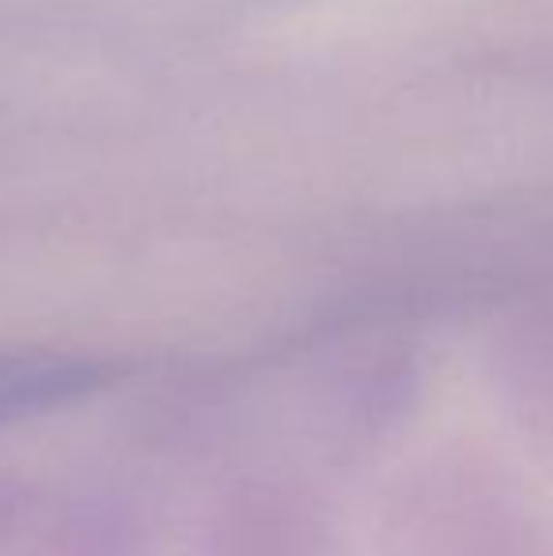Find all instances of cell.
<instances>
[{"label":"cell","instance_id":"1","mask_svg":"<svg viewBox=\"0 0 553 556\" xmlns=\"http://www.w3.org/2000/svg\"><path fill=\"white\" fill-rule=\"evenodd\" d=\"M122 364L73 352H0V428L65 409L106 390Z\"/></svg>","mask_w":553,"mask_h":556}]
</instances>
